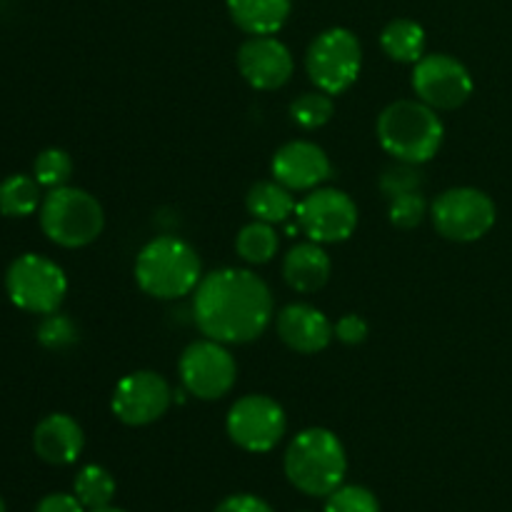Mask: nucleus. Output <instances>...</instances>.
<instances>
[{
  "label": "nucleus",
  "mask_w": 512,
  "mask_h": 512,
  "mask_svg": "<svg viewBox=\"0 0 512 512\" xmlns=\"http://www.w3.org/2000/svg\"><path fill=\"white\" fill-rule=\"evenodd\" d=\"M173 403V390L163 375L153 370H135L128 373L113 390L110 408L123 425L143 428L158 423Z\"/></svg>",
  "instance_id": "13"
},
{
  "label": "nucleus",
  "mask_w": 512,
  "mask_h": 512,
  "mask_svg": "<svg viewBox=\"0 0 512 512\" xmlns=\"http://www.w3.org/2000/svg\"><path fill=\"white\" fill-rule=\"evenodd\" d=\"M33 178L38 180L43 188H63V185H68V180L73 178V158L60 148L43 150L33 163Z\"/></svg>",
  "instance_id": "26"
},
{
  "label": "nucleus",
  "mask_w": 512,
  "mask_h": 512,
  "mask_svg": "<svg viewBox=\"0 0 512 512\" xmlns=\"http://www.w3.org/2000/svg\"><path fill=\"white\" fill-rule=\"evenodd\" d=\"M5 290L15 308L33 315H50L58 313L68 295V278L55 260L25 253L5 270Z\"/></svg>",
  "instance_id": "6"
},
{
  "label": "nucleus",
  "mask_w": 512,
  "mask_h": 512,
  "mask_svg": "<svg viewBox=\"0 0 512 512\" xmlns=\"http://www.w3.org/2000/svg\"><path fill=\"white\" fill-rule=\"evenodd\" d=\"M330 273H333L330 255L325 253L323 245L313 240L293 245L283 260V278L295 293H318L330 280Z\"/></svg>",
  "instance_id": "18"
},
{
  "label": "nucleus",
  "mask_w": 512,
  "mask_h": 512,
  "mask_svg": "<svg viewBox=\"0 0 512 512\" xmlns=\"http://www.w3.org/2000/svg\"><path fill=\"white\" fill-rule=\"evenodd\" d=\"M245 208L253 215V220H263L270 225H283L298 210L293 190L280 185L278 180H260L245 195Z\"/></svg>",
  "instance_id": "20"
},
{
  "label": "nucleus",
  "mask_w": 512,
  "mask_h": 512,
  "mask_svg": "<svg viewBox=\"0 0 512 512\" xmlns=\"http://www.w3.org/2000/svg\"><path fill=\"white\" fill-rule=\"evenodd\" d=\"M115 478L103 465H85L78 470L73 483V495L85 505V510H98L113 503L115 498Z\"/></svg>",
  "instance_id": "24"
},
{
  "label": "nucleus",
  "mask_w": 512,
  "mask_h": 512,
  "mask_svg": "<svg viewBox=\"0 0 512 512\" xmlns=\"http://www.w3.org/2000/svg\"><path fill=\"white\" fill-rule=\"evenodd\" d=\"M335 113L333 95L323 93V90H310V93L298 95V98L290 103V118L295 125L305 130H318L325 123H330Z\"/></svg>",
  "instance_id": "25"
},
{
  "label": "nucleus",
  "mask_w": 512,
  "mask_h": 512,
  "mask_svg": "<svg viewBox=\"0 0 512 512\" xmlns=\"http://www.w3.org/2000/svg\"><path fill=\"white\" fill-rule=\"evenodd\" d=\"M213 512H273V508L263 498H258V495L240 493L225 498Z\"/></svg>",
  "instance_id": "32"
},
{
  "label": "nucleus",
  "mask_w": 512,
  "mask_h": 512,
  "mask_svg": "<svg viewBox=\"0 0 512 512\" xmlns=\"http://www.w3.org/2000/svg\"><path fill=\"white\" fill-rule=\"evenodd\" d=\"M420 185H423V175H420L418 165L410 163H398L393 168H388L380 178V190L388 200L398 198L405 193H418Z\"/></svg>",
  "instance_id": "29"
},
{
  "label": "nucleus",
  "mask_w": 512,
  "mask_h": 512,
  "mask_svg": "<svg viewBox=\"0 0 512 512\" xmlns=\"http://www.w3.org/2000/svg\"><path fill=\"white\" fill-rule=\"evenodd\" d=\"M88 512H125L120 508H113V505H105V508H98V510H88Z\"/></svg>",
  "instance_id": "34"
},
{
  "label": "nucleus",
  "mask_w": 512,
  "mask_h": 512,
  "mask_svg": "<svg viewBox=\"0 0 512 512\" xmlns=\"http://www.w3.org/2000/svg\"><path fill=\"white\" fill-rule=\"evenodd\" d=\"M295 220L313 243H345L358 228V205L338 188H315L298 203Z\"/></svg>",
  "instance_id": "11"
},
{
  "label": "nucleus",
  "mask_w": 512,
  "mask_h": 512,
  "mask_svg": "<svg viewBox=\"0 0 512 512\" xmlns=\"http://www.w3.org/2000/svg\"><path fill=\"white\" fill-rule=\"evenodd\" d=\"M415 95L433 110H458L473 95L475 83L470 70L448 53L423 55L413 65Z\"/></svg>",
  "instance_id": "12"
},
{
  "label": "nucleus",
  "mask_w": 512,
  "mask_h": 512,
  "mask_svg": "<svg viewBox=\"0 0 512 512\" xmlns=\"http://www.w3.org/2000/svg\"><path fill=\"white\" fill-rule=\"evenodd\" d=\"M0 512H8V508H5V500L0 498Z\"/></svg>",
  "instance_id": "35"
},
{
  "label": "nucleus",
  "mask_w": 512,
  "mask_h": 512,
  "mask_svg": "<svg viewBox=\"0 0 512 512\" xmlns=\"http://www.w3.org/2000/svg\"><path fill=\"white\" fill-rule=\"evenodd\" d=\"M238 70L255 90H278L293 78L295 60L275 35H250L238 48Z\"/></svg>",
  "instance_id": "14"
},
{
  "label": "nucleus",
  "mask_w": 512,
  "mask_h": 512,
  "mask_svg": "<svg viewBox=\"0 0 512 512\" xmlns=\"http://www.w3.org/2000/svg\"><path fill=\"white\" fill-rule=\"evenodd\" d=\"M35 512H85V505L75 495L53 493L40 500Z\"/></svg>",
  "instance_id": "33"
},
{
  "label": "nucleus",
  "mask_w": 512,
  "mask_h": 512,
  "mask_svg": "<svg viewBox=\"0 0 512 512\" xmlns=\"http://www.w3.org/2000/svg\"><path fill=\"white\" fill-rule=\"evenodd\" d=\"M225 430L245 453H270L283 440L288 418L278 400L253 393L235 400L225 420Z\"/></svg>",
  "instance_id": "10"
},
{
  "label": "nucleus",
  "mask_w": 512,
  "mask_h": 512,
  "mask_svg": "<svg viewBox=\"0 0 512 512\" xmlns=\"http://www.w3.org/2000/svg\"><path fill=\"white\" fill-rule=\"evenodd\" d=\"M498 210L493 198L478 188H450L430 205L438 235L453 243H475L493 230Z\"/></svg>",
  "instance_id": "8"
},
{
  "label": "nucleus",
  "mask_w": 512,
  "mask_h": 512,
  "mask_svg": "<svg viewBox=\"0 0 512 512\" xmlns=\"http://www.w3.org/2000/svg\"><path fill=\"white\" fill-rule=\"evenodd\" d=\"M200 280H203V263L198 250L183 238L160 235L145 243L135 258V283L150 298H185L195 293Z\"/></svg>",
  "instance_id": "3"
},
{
  "label": "nucleus",
  "mask_w": 512,
  "mask_h": 512,
  "mask_svg": "<svg viewBox=\"0 0 512 512\" xmlns=\"http://www.w3.org/2000/svg\"><path fill=\"white\" fill-rule=\"evenodd\" d=\"M325 512H380V500L363 485H340L325 500Z\"/></svg>",
  "instance_id": "27"
},
{
  "label": "nucleus",
  "mask_w": 512,
  "mask_h": 512,
  "mask_svg": "<svg viewBox=\"0 0 512 512\" xmlns=\"http://www.w3.org/2000/svg\"><path fill=\"white\" fill-rule=\"evenodd\" d=\"M38 340L40 345L50 350H63L68 345H73L78 340V330H75L73 320H68L65 315H45V320L38 328Z\"/></svg>",
  "instance_id": "30"
},
{
  "label": "nucleus",
  "mask_w": 512,
  "mask_h": 512,
  "mask_svg": "<svg viewBox=\"0 0 512 512\" xmlns=\"http://www.w3.org/2000/svg\"><path fill=\"white\" fill-rule=\"evenodd\" d=\"M425 28L418 20L395 18L380 33V48L395 63L415 65L425 55Z\"/></svg>",
  "instance_id": "21"
},
{
  "label": "nucleus",
  "mask_w": 512,
  "mask_h": 512,
  "mask_svg": "<svg viewBox=\"0 0 512 512\" xmlns=\"http://www.w3.org/2000/svg\"><path fill=\"white\" fill-rule=\"evenodd\" d=\"M378 140L398 163L423 165L440 153L445 125L423 100H395L378 115Z\"/></svg>",
  "instance_id": "4"
},
{
  "label": "nucleus",
  "mask_w": 512,
  "mask_h": 512,
  "mask_svg": "<svg viewBox=\"0 0 512 512\" xmlns=\"http://www.w3.org/2000/svg\"><path fill=\"white\" fill-rule=\"evenodd\" d=\"M333 333H335V338H338L343 345H360V343H365V340H368L370 328H368V323L360 318V315L348 313L333 325Z\"/></svg>",
  "instance_id": "31"
},
{
  "label": "nucleus",
  "mask_w": 512,
  "mask_h": 512,
  "mask_svg": "<svg viewBox=\"0 0 512 512\" xmlns=\"http://www.w3.org/2000/svg\"><path fill=\"white\" fill-rule=\"evenodd\" d=\"M38 213L45 238L60 248H85L95 243L105 228V213L98 198L73 185L50 190Z\"/></svg>",
  "instance_id": "5"
},
{
  "label": "nucleus",
  "mask_w": 512,
  "mask_h": 512,
  "mask_svg": "<svg viewBox=\"0 0 512 512\" xmlns=\"http://www.w3.org/2000/svg\"><path fill=\"white\" fill-rule=\"evenodd\" d=\"M85 435L78 420L65 413H50L35 425L33 450L48 465H73L83 455Z\"/></svg>",
  "instance_id": "17"
},
{
  "label": "nucleus",
  "mask_w": 512,
  "mask_h": 512,
  "mask_svg": "<svg viewBox=\"0 0 512 512\" xmlns=\"http://www.w3.org/2000/svg\"><path fill=\"white\" fill-rule=\"evenodd\" d=\"M235 250H238L240 260L250 265L270 263L280 250L278 230L263 220H253L245 228H240L238 238H235Z\"/></svg>",
  "instance_id": "23"
},
{
  "label": "nucleus",
  "mask_w": 512,
  "mask_h": 512,
  "mask_svg": "<svg viewBox=\"0 0 512 512\" xmlns=\"http://www.w3.org/2000/svg\"><path fill=\"white\" fill-rule=\"evenodd\" d=\"M293 0H228L233 23L248 35H275L288 23Z\"/></svg>",
  "instance_id": "19"
},
{
  "label": "nucleus",
  "mask_w": 512,
  "mask_h": 512,
  "mask_svg": "<svg viewBox=\"0 0 512 512\" xmlns=\"http://www.w3.org/2000/svg\"><path fill=\"white\" fill-rule=\"evenodd\" d=\"M43 185L33 175H10L0 183V213L8 218H28L43 205Z\"/></svg>",
  "instance_id": "22"
},
{
  "label": "nucleus",
  "mask_w": 512,
  "mask_h": 512,
  "mask_svg": "<svg viewBox=\"0 0 512 512\" xmlns=\"http://www.w3.org/2000/svg\"><path fill=\"white\" fill-rule=\"evenodd\" d=\"M180 383L193 398L220 400L233 390L238 363L228 345L218 340H195L183 350L178 363Z\"/></svg>",
  "instance_id": "9"
},
{
  "label": "nucleus",
  "mask_w": 512,
  "mask_h": 512,
  "mask_svg": "<svg viewBox=\"0 0 512 512\" xmlns=\"http://www.w3.org/2000/svg\"><path fill=\"white\" fill-rule=\"evenodd\" d=\"M388 218H390V225H395V228L400 230H413L418 228L420 223L425 220V215H430V208L428 203H425V198L418 193H405V195H398V198L388 200Z\"/></svg>",
  "instance_id": "28"
},
{
  "label": "nucleus",
  "mask_w": 512,
  "mask_h": 512,
  "mask_svg": "<svg viewBox=\"0 0 512 512\" xmlns=\"http://www.w3.org/2000/svg\"><path fill=\"white\" fill-rule=\"evenodd\" d=\"M285 478L310 498H328L343 485L348 455L338 435L328 428H305L290 440L283 458Z\"/></svg>",
  "instance_id": "2"
},
{
  "label": "nucleus",
  "mask_w": 512,
  "mask_h": 512,
  "mask_svg": "<svg viewBox=\"0 0 512 512\" xmlns=\"http://www.w3.org/2000/svg\"><path fill=\"white\" fill-rule=\"evenodd\" d=\"M270 173H273V180H278L293 193H310L333 175V165H330L328 153L318 143L290 140L283 148L275 150Z\"/></svg>",
  "instance_id": "15"
},
{
  "label": "nucleus",
  "mask_w": 512,
  "mask_h": 512,
  "mask_svg": "<svg viewBox=\"0 0 512 512\" xmlns=\"http://www.w3.org/2000/svg\"><path fill=\"white\" fill-rule=\"evenodd\" d=\"M273 315V293L253 270H213L193 293L195 325L205 338L223 345L253 343L268 330Z\"/></svg>",
  "instance_id": "1"
},
{
  "label": "nucleus",
  "mask_w": 512,
  "mask_h": 512,
  "mask_svg": "<svg viewBox=\"0 0 512 512\" xmlns=\"http://www.w3.org/2000/svg\"><path fill=\"white\" fill-rule=\"evenodd\" d=\"M278 335L293 353L315 355L323 353L335 338L333 323L323 310L308 303H290L278 313Z\"/></svg>",
  "instance_id": "16"
},
{
  "label": "nucleus",
  "mask_w": 512,
  "mask_h": 512,
  "mask_svg": "<svg viewBox=\"0 0 512 512\" xmlns=\"http://www.w3.org/2000/svg\"><path fill=\"white\" fill-rule=\"evenodd\" d=\"M310 83L328 95H343L353 88L363 70V45L348 28H328L315 35L305 53Z\"/></svg>",
  "instance_id": "7"
}]
</instances>
